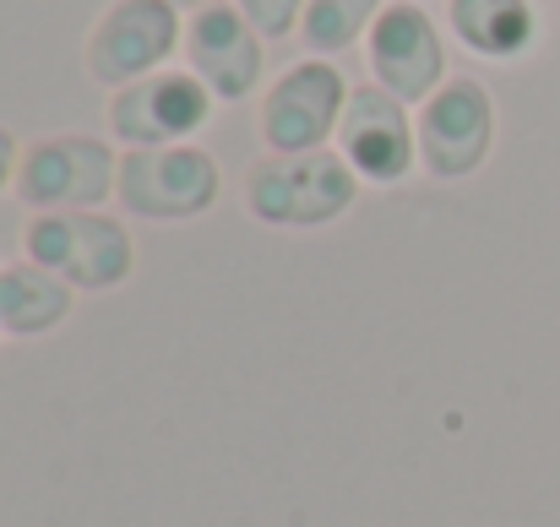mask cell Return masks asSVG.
<instances>
[{
	"mask_svg": "<svg viewBox=\"0 0 560 527\" xmlns=\"http://www.w3.org/2000/svg\"><path fill=\"white\" fill-rule=\"evenodd\" d=\"M360 175L343 164L338 148L322 153H261L240 175V207L250 223L278 229V234H316L332 229L354 212Z\"/></svg>",
	"mask_w": 560,
	"mask_h": 527,
	"instance_id": "obj_1",
	"label": "cell"
},
{
	"mask_svg": "<svg viewBox=\"0 0 560 527\" xmlns=\"http://www.w3.org/2000/svg\"><path fill=\"white\" fill-rule=\"evenodd\" d=\"M22 256L77 294H115L137 278V234L115 212H27Z\"/></svg>",
	"mask_w": 560,
	"mask_h": 527,
	"instance_id": "obj_2",
	"label": "cell"
},
{
	"mask_svg": "<svg viewBox=\"0 0 560 527\" xmlns=\"http://www.w3.org/2000/svg\"><path fill=\"white\" fill-rule=\"evenodd\" d=\"M120 148L93 131H49L22 142V164L11 196L27 212H104L115 201Z\"/></svg>",
	"mask_w": 560,
	"mask_h": 527,
	"instance_id": "obj_3",
	"label": "cell"
},
{
	"mask_svg": "<svg viewBox=\"0 0 560 527\" xmlns=\"http://www.w3.org/2000/svg\"><path fill=\"white\" fill-rule=\"evenodd\" d=\"M354 82L338 71V60L300 55L289 60L256 98V137L261 153H322L338 142L343 109Z\"/></svg>",
	"mask_w": 560,
	"mask_h": 527,
	"instance_id": "obj_4",
	"label": "cell"
},
{
	"mask_svg": "<svg viewBox=\"0 0 560 527\" xmlns=\"http://www.w3.org/2000/svg\"><path fill=\"white\" fill-rule=\"evenodd\" d=\"M413 126H419V175L441 179V185H463V179H474L495 159L501 104H495V93L479 77L452 71L413 109Z\"/></svg>",
	"mask_w": 560,
	"mask_h": 527,
	"instance_id": "obj_5",
	"label": "cell"
},
{
	"mask_svg": "<svg viewBox=\"0 0 560 527\" xmlns=\"http://www.w3.org/2000/svg\"><path fill=\"white\" fill-rule=\"evenodd\" d=\"M180 49H186V11L175 0H109L82 38V66L98 87L120 93L175 66Z\"/></svg>",
	"mask_w": 560,
	"mask_h": 527,
	"instance_id": "obj_6",
	"label": "cell"
},
{
	"mask_svg": "<svg viewBox=\"0 0 560 527\" xmlns=\"http://www.w3.org/2000/svg\"><path fill=\"white\" fill-rule=\"evenodd\" d=\"M218 196H223V169L201 142L120 153L115 207L137 223H196L218 207Z\"/></svg>",
	"mask_w": 560,
	"mask_h": 527,
	"instance_id": "obj_7",
	"label": "cell"
},
{
	"mask_svg": "<svg viewBox=\"0 0 560 527\" xmlns=\"http://www.w3.org/2000/svg\"><path fill=\"white\" fill-rule=\"evenodd\" d=\"M218 98L190 77L186 66H164L120 93H109V109H104V126H109V142L120 153L131 148H180L196 142L212 120Z\"/></svg>",
	"mask_w": 560,
	"mask_h": 527,
	"instance_id": "obj_8",
	"label": "cell"
},
{
	"mask_svg": "<svg viewBox=\"0 0 560 527\" xmlns=\"http://www.w3.org/2000/svg\"><path fill=\"white\" fill-rule=\"evenodd\" d=\"M365 66H371L375 87H386L392 98L419 109L452 77L446 71V27L419 0H386V11L375 16L371 38H365Z\"/></svg>",
	"mask_w": 560,
	"mask_h": 527,
	"instance_id": "obj_9",
	"label": "cell"
},
{
	"mask_svg": "<svg viewBox=\"0 0 560 527\" xmlns=\"http://www.w3.org/2000/svg\"><path fill=\"white\" fill-rule=\"evenodd\" d=\"M343 164L360 175L365 190H397L402 179L419 175V126H413V109L402 98H392L386 87L360 82L349 93V109H343V126H338V142Z\"/></svg>",
	"mask_w": 560,
	"mask_h": 527,
	"instance_id": "obj_10",
	"label": "cell"
},
{
	"mask_svg": "<svg viewBox=\"0 0 560 527\" xmlns=\"http://www.w3.org/2000/svg\"><path fill=\"white\" fill-rule=\"evenodd\" d=\"M186 71L218 104H250L267 87V38L234 0H212L186 16Z\"/></svg>",
	"mask_w": 560,
	"mask_h": 527,
	"instance_id": "obj_11",
	"label": "cell"
},
{
	"mask_svg": "<svg viewBox=\"0 0 560 527\" xmlns=\"http://www.w3.org/2000/svg\"><path fill=\"white\" fill-rule=\"evenodd\" d=\"M446 38L490 66H517L539 49L534 0H446Z\"/></svg>",
	"mask_w": 560,
	"mask_h": 527,
	"instance_id": "obj_12",
	"label": "cell"
},
{
	"mask_svg": "<svg viewBox=\"0 0 560 527\" xmlns=\"http://www.w3.org/2000/svg\"><path fill=\"white\" fill-rule=\"evenodd\" d=\"M77 311V289L60 283L49 267L16 256L0 261V338L11 343H38L49 332H60Z\"/></svg>",
	"mask_w": 560,
	"mask_h": 527,
	"instance_id": "obj_13",
	"label": "cell"
},
{
	"mask_svg": "<svg viewBox=\"0 0 560 527\" xmlns=\"http://www.w3.org/2000/svg\"><path fill=\"white\" fill-rule=\"evenodd\" d=\"M381 11H386V0H305L300 44H305V55L332 60V55H343V49L371 38Z\"/></svg>",
	"mask_w": 560,
	"mask_h": 527,
	"instance_id": "obj_14",
	"label": "cell"
},
{
	"mask_svg": "<svg viewBox=\"0 0 560 527\" xmlns=\"http://www.w3.org/2000/svg\"><path fill=\"white\" fill-rule=\"evenodd\" d=\"M234 5H240V16H245L267 44H278V38H300L305 0H234Z\"/></svg>",
	"mask_w": 560,
	"mask_h": 527,
	"instance_id": "obj_15",
	"label": "cell"
},
{
	"mask_svg": "<svg viewBox=\"0 0 560 527\" xmlns=\"http://www.w3.org/2000/svg\"><path fill=\"white\" fill-rule=\"evenodd\" d=\"M16 164H22V142L11 137V126H0V196L16 185Z\"/></svg>",
	"mask_w": 560,
	"mask_h": 527,
	"instance_id": "obj_16",
	"label": "cell"
},
{
	"mask_svg": "<svg viewBox=\"0 0 560 527\" xmlns=\"http://www.w3.org/2000/svg\"><path fill=\"white\" fill-rule=\"evenodd\" d=\"M175 5H180V11L190 16V11H201V5H212V0H175Z\"/></svg>",
	"mask_w": 560,
	"mask_h": 527,
	"instance_id": "obj_17",
	"label": "cell"
},
{
	"mask_svg": "<svg viewBox=\"0 0 560 527\" xmlns=\"http://www.w3.org/2000/svg\"><path fill=\"white\" fill-rule=\"evenodd\" d=\"M419 5H424V0H419Z\"/></svg>",
	"mask_w": 560,
	"mask_h": 527,
	"instance_id": "obj_18",
	"label": "cell"
},
{
	"mask_svg": "<svg viewBox=\"0 0 560 527\" xmlns=\"http://www.w3.org/2000/svg\"><path fill=\"white\" fill-rule=\"evenodd\" d=\"M556 5H560V0H556Z\"/></svg>",
	"mask_w": 560,
	"mask_h": 527,
	"instance_id": "obj_19",
	"label": "cell"
}]
</instances>
